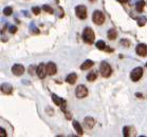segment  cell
Listing matches in <instances>:
<instances>
[{
    "instance_id": "cell-1",
    "label": "cell",
    "mask_w": 147,
    "mask_h": 137,
    "mask_svg": "<svg viewBox=\"0 0 147 137\" xmlns=\"http://www.w3.org/2000/svg\"><path fill=\"white\" fill-rule=\"evenodd\" d=\"M83 39L84 41L88 44H92L94 42V39H95V35H94V32L91 27H86L83 32Z\"/></svg>"
},
{
    "instance_id": "cell-2",
    "label": "cell",
    "mask_w": 147,
    "mask_h": 137,
    "mask_svg": "<svg viewBox=\"0 0 147 137\" xmlns=\"http://www.w3.org/2000/svg\"><path fill=\"white\" fill-rule=\"evenodd\" d=\"M100 75H102L104 78H108V77L111 75V73H112V69H111L110 64L107 63L106 61H103V62L100 63Z\"/></svg>"
},
{
    "instance_id": "cell-3",
    "label": "cell",
    "mask_w": 147,
    "mask_h": 137,
    "mask_svg": "<svg viewBox=\"0 0 147 137\" xmlns=\"http://www.w3.org/2000/svg\"><path fill=\"white\" fill-rule=\"evenodd\" d=\"M52 100H53L54 104H56V106H58V107L61 109V111H63V112H66L67 101L65 100V99H63V98L58 97L56 94H52Z\"/></svg>"
},
{
    "instance_id": "cell-4",
    "label": "cell",
    "mask_w": 147,
    "mask_h": 137,
    "mask_svg": "<svg viewBox=\"0 0 147 137\" xmlns=\"http://www.w3.org/2000/svg\"><path fill=\"white\" fill-rule=\"evenodd\" d=\"M143 76V69L142 67H136L134 70L131 71L130 73V78L132 81H139Z\"/></svg>"
},
{
    "instance_id": "cell-5",
    "label": "cell",
    "mask_w": 147,
    "mask_h": 137,
    "mask_svg": "<svg viewBox=\"0 0 147 137\" xmlns=\"http://www.w3.org/2000/svg\"><path fill=\"white\" fill-rule=\"evenodd\" d=\"M92 20L95 24H103L105 21V15H104L100 11H94L93 15H92Z\"/></svg>"
},
{
    "instance_id": "cell-6",
    "label": "cell",
    "mask_w": 147,
    "mask_h": 137,
    "mask_svg": "<svg viewBox=\"0 0 147 137\" xmlns=\"http://www.w3.org/2000/svg\"><path fill=\"white\" fill-rule=\"evenodd\" d=\"M75 95H76L77 98H85V97L88 95V90L87 88L85 87L84 84H80L76 87V90H75Z\"/></svg>"
},
{
    "instance_id": "cell-7",
    "label": "cell",
    "mask_w": 147,
    "mask_h": 137,
    "mask_svg": "<svg viewBox=\"0 0 147 137\" xmlns=\"http://www.w3.org/2000/svg\"><path fill=\"white\" fill-rule=\"evenodd\" d=\"M75 14L80 19H86L87 17V9L85 5H77L75 7Z\"/></svg>"
},
{
    "instance_id": "cell-8",
    "label": "cell",
    "mask_w": 147,
    "mask_h": 137,
    "mask_svg": "<svg viewBox=\"0 0 147 137\" xmlns=\"http://www.w3.org/2000/svg\"><path fill=\"white\" fill-rule=\"evenodd\" d=\"M36 73L37 75H38V77L39 78H41V79H44L45 77L47 76V64L45 63H40L38 67H36Z\"/></svg>"
},
{
    "instance_id": "cell-9",
    "label": "cell",
    "mask_w": 147,
    "mask_h": 137,
    "mask_svg": "<svg viewBox=\"0 0 147 137\" xmlns=\"http://www.w3.org/2000/svg\"><path fill=\"white\" fill-rule=\"evenodd\" d=\"M136 52L138 55L145 57L147 55V45L145 43H139L136 47Z\"/></svg>"
},
{
    "instance_id": "cell-10",
    "label": "cell",
    "mask_w": 147,
    "mask_h": 137,
    "mask_svg": "<svg viewBox=\"0 0 147 137\" xmlns=\"http://www.w3.org/2000/svg\"><path fill=\"white\" fill-rule=\"evenodd\" d=\"M24 72V65H21V64H14L13 67H12V73L14 75H16V76H20V75H22Z\"/></svg>"
},
{
    "instance_id": "cell-11",
    "label": "cell",
    "mask_w": 147,
    "mask_h": 137,
    "mask_svg": "<svg viewBox=\"0 0 147 137\" xmlns=\"http://www.w3.org/2000/svg\"><path fill=\"white\" fill-rule=\"evenodd\" d=\"M1 92L3 94L10 95V94H12V92H13V87H12L10 84H3L1 86Z\"/></svg>"
},
{
    "instance_id": "cell-12",
    "label": "cell",
    "mask_w": 147,
    "mask_h": 137,
    "mask_svg": "<svg viewBox=\"0 0 147 137\" xmlns=\"http://www.w3.org/2000/svg\"><path fill=\"white\" fill-rule=\"evenodd\" d=\"M56 71H57V67L54 62H49V63H47V72L49 75H54V74L56 73Z\"/></svg>"
},
{
    "instance_id": "cell-13",
    "label": "cell",
    "mask_w": 147,
    "mask_h": 137,
    "mask_svg": "<svg viewBox=\"0 0 147 137\" xmlns=\"http://www.w3.org/2000/svg\"><path fill=\"white\" fill-rule=\"evenodd\" d=\"M84 124H85V127L87 129H92L94 127V119L91 117H86L85 120H84Z\"/></svg>"
},
{
    "instance_id": "cell-14",
    "label": "cell",
    "mask_w": 147,
    "mask_h": 137,
    "mask_svg": "<svg viewBox=\"0 0 147 137\" xmlns=\"http://www.w3.org/2000/svg\"><path fill=\"white\" fill-rule=\"evenodd\" d=\"M144 7H145V1L144 0H139L136 2V10L139 13H142L144 10Z\"/></svg>"
},
{
    "instance_id": "cell-15",
    "label": "cell",
    "mask_w": 147,
    "mask_h": 137,
    "mask_svg": "<svg viewBox=\"0 0 147 137\" xmlns=\"http://www.w3.org/2000/svg\"><path fill=\"white\" fill-rule=\"evenodd\" d=\"M77 79V75L75 73H71L69 74L67 76V78H66V81H67L68 84H74V82L76 81Z\"/></svg>"
},
{
    "instance_id": "cell-16",
    "label": "cell",
    "mask_w": 147,
    "mask_h": 137,
    "mask_svg": "<svg viewBox=\"0 0 147 137\" xmlns=\"http://www.w3.org/2000/svg\"><path fill=\"white\" fill-rule=\"evenodd\" d=\"M73 128L75 129V131L77 132V134L80 135V136H82L84 134V132H83V128H82V126H80V124L78 122V121H76V120H74L73 121Z\"/></svg>"
},
{
    "instance_id": "cell-17",
    "label": "cell",
    "mask_w": 147,
    "mask_h": 137,
    "mask_svg": "<svg viewBox=\"0 0 147 137\" xmlns=\"http://www.w3.org/2000/svg\"><path fill=\"white\" fill-rule=\"evenodd\" d=\"M93 64H94V62L92 60H86L82 65H80V70H83V71L88 70V69H90Z\"/></svg>"
},
{
    "instance_id": "cell-18",
    "label": "cell",
    "mask_w": 147,
    "mask_h": 137,
    "mask_svg": "<svg viewBox=\"0 0 147 137\" xmlns=\"http://www.w3.org/2000/svg\"><path fill=\"white\" fill-rule=\"evenodd\" d=\"M96 77H97V73L95 72V71H92V72H90V73H88L87 80L88 81H94L95 79H96Z\"/></svg>"
},
{
    "instance_id": "cell-19",
    "label": "cell",
    "mask_w": 147,
    "mask_h": 137,
    "mask_svg": "<svg viewBox=\"0 0 147 137\" xmlns=\"http://www.w3.org/2000/svg\"><path fill=\"white\" fill-rule=\"evenodd\" d=\"M117 31L115 30H113V29H111V30H109L108 31V34H107V36H108V38L110 39V40H114L115 38H117Z\"/></svg>"
},
{
    "instance_id": "cell-20",
    "label": "cell",
    "mask_w": 147,
    "mask_h": 137,
    "mask_svg": "<svg viewBox=\"0 0 147 137\" xmlns=\"http://www.w3.org/2000/svg\"><path fill=\"white\" fill-rule=\"evenodd\" d=\"M30 31H31V33H32V34H39V29L35 25V23H34V22H31Z\"/></svg>"
},
{
    "instance_id": "cell-21",
    "label": "cell",
    "mask_w": 147,
    "mask_h": 137,
    "mask_svg": "<svg viewBox=\"0 0 147 137\" xmlns=\"http://www.w3.org/2000/svg\"><path fill=\"white\" fill-rule=\"evenodd\" d=\"M131 130H132V129H131V128H129V127H124L123 135H124V136H131V135H132V133H130Z\"/></svg>"
},
{
    "instance_id": "cell-22",
    "label": "cell",
    "mask_w": 147,
    "mask_h": 137,
    "mask_svg": "<svg viewBox=\"0 0 147 137\" xmlns=\"http://www.w3.org/2000/svg\"><path fill=\"white\" fill-rule=\"evenodd\" d=\"M95 45H96V47L98 50H105V47H106V44H105V42H104L103 40L97 41Z\"/></svg>"
},
{
    "instance_id": "cell-23",
    "label": "cell",
    "mask_w": 147,
    "mask_h": 137,
    "mask_svg": "<svg viewBox=\"0 0 147 137\" xmlns=\"http://www.w3.org/2000/svg\"><path fill=\"white\" fill-rule=\"evenodd\" d=\"M3 13H4V15H5V16H10L11 14L13 13V9H12L11 7H5V9L3 10Z\"/></svg>"
},
{
    "instance_id": "cell-24",
    "label": "cell",
    "mask_w": 147,
    "mask_h": 137,
    "mask_svg": "<svg viewBox=\"0 0 147 137\" xmlns=\"http://www.w3.org/2000/svg\"><path fill=\"white\" fill-rule=\"evenodd\" d=\"M44 10L49 14H53V9H52L51 7H49V5H47V4H45L44 5Z\"/></svg>"
},
{
    "instance_id": "cell-25",
    "label": "cell",
    "mask_w": 147,
    "mask_h": 137,
    "mask_svg": "<svg viewBox=\"0 0 147 137\" xmlns=\"http://www.w3.org/2000/svg\"><path fill=\"white\" fill-rule=\"evenodd\" d=\"M139 22H138V24H139V25H140V27H143L144 24H145V21H146V18H145V17H142V18H140V19H139Z\"/></svg>"
},
{
    "instance_id": "cell-26",
    "label": "cell",
    "mask_w": 147,
    "mask_h": 137,
    "mask_svg": "<svg viewBox=\"0 0 147 137\" xmlns=\"http://www.w3.org/2000/svg\"><path fill=\"white\" fill-rule=\"evenodd\" d=\"M32 12H33L35 15H39L40 14V7H32Z\"/></svg>"
},
{
    "instance_id": "cell-27",
    "label": "cell",
    "mask_w": 147,
    "mask_h": 137,
    "mask_svg": "<svg viewBox=\"0 0 147 137\" xmlns=\"http://www.w3.org/2000/svg\"><path fill=\"white\" fill-rule=\"evenodd\" d=\"M9 31H10V33L15 34L17 32V27H15V25H10V27H9Z\"/></svg>"
},
{
    "instance_id": "cell-28",
    "label": "cell",
    "mask_w": 147,
    "mask_h": 137,
    "mask_svg": "<svg viewBox=\"0 0 147 137\" xmlns=\"http://www.w3.org/2000/svg\"><path fill=\"white\" fill-rule=\"evenodd\" d=\"M0 132H1V133H0L1 137H5V136H7V134H5V130H4L3 128H1V129H0Z\"/></svg>"
},
{
    "instance_id": "cell-29",
    "label": "cell",
    "mask_w": 147,
    "mask_h": 137,
    "mask_svg": "<svg viewBox=\"0 0 147 137\" xmlns=\"http://www.w3.org/2000/svg\"><path fill=\"white\" fill-rule=\"evenodd\" d=\"M121 43L123 44V45H126V47H129V41L126 40V39H125V40H124V39H123V40L121 41Z\"/></svg>"
},
{
    "instance_id": "cell-30",
    "label": "cell",
    "mask_w": 147,
    "mask_h": 137,
    "mask_svg": "<svg viewBox=\"0 0 147 137\" xmlns=\"http://www.w3.org/2000/svg\"><path fill=\"white\" fill-rule=\"evenodd\" d=\"M34 70H35V67L34 65H31L30 67H29V73L32 75V74H34Z\"/></svg>"
},
{
    "instance_id": "cell-31",
    "label": "cell",
    "mask_w": 147,
    "mask_h": 137,
    "mask_svg": "<svg viewBox=\"0 0 147 137\" xmlns=\"http://www.w3.org/2000/svg\"><path fill=\"white\" fill-rule=\"evenodd\" d=\"M117 1H119V2H121V3H125V2H127L128 0H117Z\"/></svg>"
},
{
    "instance_id": "cell-32",
    "label": "cell",
    "mask_w": 147,
    "mask_h": 137,
    "mask_svg": "<svg viewBox=\"0 0 147 137\" xmlns=\"http://www.w3.org/2000/svg\"><path fill=\"white\" fill-rule=\"evenodd\" d=\"M136 96H137V97H142V98H143V95H142L141 93H137V94H136Z\"/></svg>"
},
{
    "instance_id": "cell-33",
    "label": "cell",
    "mask_w": 147,
    "mask_h": 137,
    "mask_svg": "<svg viewBox=\"0 0 147 137\" xmlns=\"http://www.w3.org/2000/svg\"><path fill=\"white\" fill-rule=\"evenodd\" d=\"M91 2H94V1H96V0H90Z\"/></svg>"
},
{
    "instance_id": "cell-34",
    "label": "cell",
    "mask_w": 147,
    "mask_h": 137,
    "mask_svg": "<svg viewBox=\"0 0 147 137\" xmlns=\"http://www.w3.org/2000/svg\"><path fill=\"white\" fill-rule=\"evenodd\" d=\"M146 67H147V62H146Z\"/></svg>"
}]
</instances>
